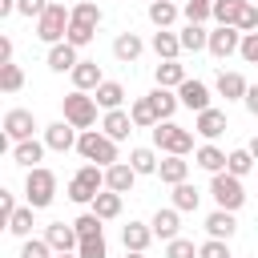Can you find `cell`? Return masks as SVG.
<instances>
[{
    "label": "cell",
    "mask_w": 258,
    "mask_h": 258,
    "mask_svg": "<svg viewBox=\"0 0 258 258\" xmlns=\"http://www.w3.org/2000/svg\"><path fill=\"white\" fill-rule=\"evenodd\" d=\"M141 52H145V40H141L137 32H117V40H113V56H117V60L133 64Z\"/></svg>",
    "instance_id": "26"
},
{
    "label": "cell",
    "mask_w": 258,
    "mask_h": 258,
    "mask_svg": "<svg viewBox=\"0 0 258 258\" xmlns=\"http://www.w3.org/2000/svg\"><path fill=\"white\" fill-rule=\"evenodd\" d=\"M153 81H157L161 89H181L189 77H185V64H181V60H161V64L153 69Z\"/></svg>",
    "instance_id": "28"
},
{
    "label": "cell",
    "mask_w": 258,
    "mask_h": 258,
    "mask_svg": "<svg viewBox=\"0 0 258 258\" xmlns=\"http://www.w3.org/2000/svg\"><path fill=\"white\" fill-rule=\"evenodd\" d=\"M97 109H101V105H97L89 93H81V89H73V93L60 101V113H64V121H69L73 129H81V133L97 125Z\"/></svg>",
    "instance_id": "4"
},
{
    "label": "cell",
    "mask_w": 258,
    "mask_h": 258,
    "mask_svg": "<svg viewBox=\"0 0 258 258\" xmlns=\"http://www.w3.org/2000/svg\"><path fill=\"white\" fill-rule=\"evenodd\" d=\"M44 141H36V137H28V141H20V145H12V161L16 165H24V169H36L40 161H44Z\"/></svg>",
    "instance_id": "23"
},
{
    "label": "cell",
    "mask_w": 258,
    "mask_h": 258,
    "mask_svg": "<svg viewBox=\"0 0 258 258\" xmlns=\"http://www.w3.org/2000/svg\"><path fill=\"white\" fill-rule=\"evenodd\" d=\"M73 4H77V0H73Z\"/></svg>",
    "instance_id": "59"
},
{
    "label": "cell",
    "mask_w": 258,
    "mask_h": 258,
    "mask_svg": "<svg viewBox=\"0 0 258 258\" xmlns=\"http://www.w3.org/2000/svg\"><path fill=\"white\" fill-rule=\"evenodd\" d=\"M258 161L250 157V149L242 145V149H230V161H226V173H234V177H246L250 169H254Z\"/></svg>",
    "instance_id": "38"
},
{
    "label": "cell",
    "mask_w": 258,
    "mask_h": 258,
    "mask_svg": "<svg viewBox=\"0 0 258 258\" xmlns=\"http://www.w3.org/2000/svg\"><path fill=\"white\" fill-rule=\"evenodd\" d=\"M133 181H137V169H133L129 161H117V165L105 169V189H113V194H121V198L133 189Z\"/></svg>",
    "instance_id": "17"
},
{
    "label": "cell",
    "mask_w": 258,
    "mask_h": 258,
    "mask_svg": "<svg viewBox=\"0 0 258 258\" xmlns=\"http://www.w3.org/2000/svg\"><path fill=\"white\" fill-rule=\"evenodd\" d=\"M121 242H125V250L145 254V250H149V242H153V226H149V222H129V226L121 230Z\"/></svg>",
    "instance_id": "19"
},
{
    "label": "cell",
    "mask_w": 258,
    "mask_h": 258,
    "mask_svg": "<svg viewBox=\"0 0 258 258\" xmlns=\"http://www.w3.org/2000/svg\"><path fill=\"white\" fill-rule=\"evenodd\" d=\"M73 230L81 234V238H101V230H105V222L93 214V210H85L81 218H73Z\"/></svg>",
    "instance_id": "40"
},
{
    "label": "cell",
    "mask_w": 258,
    "mask_h": 258,
    "mask_svg": "<svg viewBox=\"0 0 258 258\" xmlns=\"http://www.w3.org/2000/svg\"><path fill=\"white\" fill-rule=\"evenodd\" d=\"M153 149L185 157V153L194 149V133H189V129H181L177 121H157V125H153Z\"/></svg>",
    "instance_id": "5"
},
{
    "label": "cell",
    "mask_w": 258,
    "mask_h": 258,
    "mask_svg": "<svg viewBox=\"0 0 258 258\" xmlns=\"http://www.w3.org/2000/svg\"><path fill=\"white\" fill-rule=\"evenodd\" d=\"M16 12V0H0V16H12Z\"/></svg>",
    "instance_id": "54"
},
{
    "label": "cell",
    "mask_w": 258,
    "mask_h": 258,
    "mask_svg": "<svg viewBox=\"0 0 258 258\" xmlns=\"http://www.w3.org/2000/svg\"><path fill=\"white\" fill-rule=\"evenodd\" d=\"M77 137H81V129H73L64 117L60 121H52V125H44V145L52 149V153H69V149H77Z\"/></svg>",
    "instance_id": "10"
},
{
    "label": "cell",
    "mask_w": 258,
    "mask_h": 258,
    "mask_svg": "<svg viewBox=\"0 0 258 258\" xmlns=\"http://www.w3.org/2000/svg\"><path fill=\"white\" fill-rule=\"evenodd\" d=\"M250 0H214V20L218 24H238V12L246 8Z\"/></svg>",
    "instance_id": "39"
},
{
    "label": "cell",
    "mask_w": 258,
    "mask_h": 258,
    "mask_svg": "<svg viewBox=\"0 0 258 258\" xmlns=\"http://www.w3.org/2000/svg\"><path fill=\"white\" fill-rule=\"evenodd\" d=\"M77 258H109L105 234H101V238H81V246H77Z\"/></svg>",
    "instance_id": "43"
},
{
    "label": "cell",
    "mask_w": 258,
    "mask_h": 258,
    "mask_svg": "<svg viewBox=\"0 0 258 258\" xmlns=\"http://www.w3.org/2000/svg\"><path fill=\"white\" fill-rule=\"evenodd\" d=\"M69 77H73V89H81V93H97V89L105 85V77H101V64H97V60H81Z\"/></svg>",
    "instance_id": "14"
},
{
    "label": "cell",
    "mask_w": 258,
    "mask_h": 258,
    "mask_svg": "<svg viewBox=\"0 0 258 258\" xmlns=\"http://www.w3.org/2000/svg\"><path fill=\"white\" fill-rule=\"evenodd\" d=\"M181 16H185V24H206L214 16V0H185Z\"/></svg>",
    "instance_id": "36"
},
{
    "label": "cell",
    "mask_w": 258,
    "mask_h": 258,
    "mask_svg": "<svg viewBox=\"0 0 258 258\" xmlns=\"http://www.w3.org/2000/svg\"><path fill=\"white\" fill-rule=\"evenodd\" d=\"M56 258H77V254H56Z\"/></svg>",
    "instance_id": "57"
},
{
    "label": "cell",
    "mask_w": 258,
    "mask_h": 258,
    "mask_svg": "<svg viewBox=\"0 0 258 258\" xmlns=\"http://www.w3.org/2000/svg\"><path fill=\"white\" fill-rule=\"evenodd\" d=\"M0 89L4 93H20L24 89V69L20 64H0Z\"/></svg>",
    "instance_id": "41"
},
{
    "label": "cell",
    "mask_w": 258,
    "mask_h": 258,
    "mask_svg": "<svg viewBox=\"0 0 258 258\" xmlns=\"http://www.w3.org/2000/svg\"><path fill=\"white\" fill-rule=\"evenodd\" d=\"M198 258H234V254H230V242H222V238H206V242L198 246Z\"/></svg>",
    "instance_id": "45"
},
{
    "label": "cell",
    "mask_w": 258,
    "mask_h": 258,
    "mask_svg": "<svg viewBox=\"0 0 258 258\" xmlns=\"http://www.w3.org/2000/svg\"><path fill=\"white\" fill-rule=\"evenodd\" d=\"M93 36H97V28H85V24H69V32H64V40H69L73 48H85Z\"/></svg>",
    "instance_id": "47"
},
{
    "label": "cell",
    "mask_w": 258,
    "mask_h": 258,
    "mask_svg": "<svg viewBox=\"0 0 258 258\" xmlns=\"http://www.w3.org/2000/svg\"><path fill=\"white\" fill-rule=\"evenodd\" d=\"M129 117H133V125H137V129H153V125H157V113H153L149 97H137V101L129 105Z\"/></svg>",
    "instance_id": "34"
},
{
    "label": "cell",
    "mask_w": 258,
    "mask_h": 258,
    "mask_svg": "<svg viewBox=\"0 0 258 258\" xmlns=\"http://www.w3.org/2000/svg\"><path fill=\"white\" fill-rule=\"evenodd\" d=\"M230 125H226V113L222 109H206V113H198L194 117V133H202L206 141H214V137H222Z\"/></svg>",
    "instance_id": "18"
},
{
    "label": "cell",
    "mask_w": 258,
    "mask_h": 258,
    "mask_svg": "<svg viewBox=\"0 0 258 258\" xmlns=\"http://www.w3.org/2000/svg\"><path fill=\"white\" fill-rule=\"evenodd\" d=\"M177 101H181L185 109H194V113L214 109V105H210V85H206V81H194V77H189V81L177 89Z\"/></svg>",
    "instance_id": "12"
},
{
    "label": "cell",
    "mask_w": 258,
    "mask_h": 258,
    "mask_svg": "<svg viewBox=\"0 0 258 258\" xmlns=\"http://www.w3.org/2000/svg\"><path fill=\"white\" fill-rule=\"evenodd\" d=\"M206 234H210V238H222V242H230V238L238 234V218H234L230 210H214V214L206 218Z\"/></svg>",
    "instance_id": "25"
},
{
    "label": "cell",
    "mask_w": 258,
    "mask_h": 258,
    "mask_svg": "<svg viewBox=\"0 0 258 258\" xmlns=\"http://www.w3.org/2000/svg\"><path fill=\"white\" fill-rule=\"evenodd\" d=\"M149 97V105H153V113H157V121H173V113H177V89H153V93H145Z\"/></svg>",
    "instance_id": "22"
},
{
    "label": "cell",
    "mask_w": 258,
    "mask_h": 258,
    "mask_svg": "<svg viewBox=\"0 0 258 258\" xmlns=\"http://www.w3.org/2000/svg\"><path fill=\"white\" fill-rule=\"evenodd\" d=\"M238 32H258V8L254 4H246L242 12H238V24H234Z\"/></svg>",
    "instance_id": "49"
},
{
    "label": "cell",
    "mask_w": 258,
    "mask_h": 258,
    "mask_svg": "<svg viewBox=\"0 0 258 258\" xmlns=\"http://www.w3.org/2000/svg\"><path fill=\"white\" fill-rule=\"evenodd\" d=\"M129 165H133L137 177H141V173H157L161 161H157V153H153L149 145H137V149H129Z\"/></svg>",
    "instance_id": "33"
},
{
    "label": "cell",
    "mask_w": 258,
    "mask_h": 258,
    "mask_svg": "<svg viewBox=\"0 0 258 258\" xmlns=\"http://www.w3.org/2000/svg\"><path fill=\"white\" fill-rule=\"evenodd\" d=\"M77 153H81L85 161L101 165V169H109V165H117V161H121V157H117V141H113V137H105L101 129H85V133L77 137Z\"/></svg>",
    "instance_id": "1"
},
{
    "label": "cell",
    "mask_w": 258,
    "mask_h": 258,
    "mask_svg": "<svg viewBox=\"0 0 258 258\" xmlns=\"http://www.w3.org/2000/svg\"><path fill=\"white\" fill-rule=\"evenodd\" d=\"M246 149H250V157H254V161H258V133H254V137H250V145H246Z\"/></svg>",
    "instance_id": "55"
},
{
    "label": "cell",
    "mask_w": 258,
    "mask_h": 258,
    "mask_svg": "<svg viewBox=\"0 0 258 258\" xmlns=\"http://www.w3.org/2000/svg\"><path fill=\"white\" fill-rule=\"evenodd\" d=\"M93 101H97L105 113H109V109H121V101H125V85H121V81H105V85L93 93Z\"/></svg>",
    "instance_id": "31"
},
{
    "label": "cell",
    "mask_w": 258,
    "mask_h": 258,
    "mask_svg": "<svg viewBox=\"0 0 258 258\" xmlns=\"http://www.w3.org/2000/svg\"><path fill=\"white\" fill-rule=\"evenodd\" d=\"M242 105H246V113H250V117H258V85H250V89H246V101H242Z\"/></svg>",
    "instance_id": "52"
},
{
    "label": "cell",
    "mask_w": 258,
    "mask_h": 258,
    "mask_svg": "<svg viewBox=\"0 0 258 258\" xmlns=\"http://www.w3.org/2000/svg\"><path fill=\"white\" fill-rule=\"evenodd\" d=\"M145 12H149V20H153V28H169V24L181 16V8H177L173 0H153V4H145Z\"/></svg>",
    "instance_id": "30"
},
{
    "label": "cell",
    "mask_w": 258,
    "mask_h": 258,
    "mask_svg": "<svg viewBox=\"0 0 258 258\" xmlns=\"http://www.w3.org/2000/svg\"><path fill=\"white\" fill-rule=\"evenodd\" d=\"M24 198H28L24 206H32V210H48L52 198H56V173L44 169V165L28 169V177H24Z\"/></svg>",
    "instance_id": "3"
},
{
    "label": "cell",
    "mask_w": 258,
    "mask_h": 258,
    "mask_svg": "<svg viewBox=\"0 0 258 258\" xmlns=\"http://www.w3.org/2000/svg\"><path fill=\"white\" fill-rule=\"evenodd\" d=\"M8 230H12L16 238H32V206H20V210L12 214V222H8Z\"/></svg>",
    "instance_id": "42"
},
{
    "label": "cell",
    "mask_w": 258,
    "mask_h": 258,
    "mask_svg": "<svg viewBox=\"0 0 258 258\" xmlns=\"http://www.w3.org/2000/svg\"><path fill=\"white\" fill-rule=\"evenodd\" d=\"M145 4H153V0H145Z\"/></svg>",
    "instance_id": "58"
},
{
    "label": "cell",
    "mask_w": 258,
    "mask_h": 258,
    "mask_svg": "<svg viewBox=\"0 0 258 258\" xmlns=\"http://www.w3.org/2000/svg\"><path fill=\"white\" fill-rule=\"evenodd\" d=\"M0 64H12V36H0Z\"/></svg>",
    "instance_id": "53"
},
{
    "label": "cell",
    "mask_w": 258,
    "mask_h": 258,
    "mask_svg": "<svg viewBox=\"0 0 258 258\" xmlns=\"http://www.w3.org/2000/svg\"><path fill=\"white\" fill-rule=\"evenodd\" d=\"M73 24L97 28V24H101V8H97L93 0H77V4H73Z\"/></svg>",
    "instance_id": "37"
},
{
    "label": "cell",
    "mask_w": 258,
    "mask_h": 258,
    "mask_svg": "<svg viewBox=\"0 0 258 258\" xmlns=\"http://www.w3.org/2000/svg\"><path fill=\"white\" fill-rule=\"evenodd\" d=\"M32 133H36V117H32V109H8V113H4V141L20 145V141H28Z\"/></svg>",
    "instance_id": "8"
},
{
    "label": "cell",
    "mask_w": 258,
    "mask_h": 258,
    "mask_svg": "<svg viewBox=\"0 0 258 258\" xmlns=\"http://www.w3.org/2000/svg\"><path fill=\"white\" fill-rule=\"evenodd\" d=\"M238 56H242L246 64H258V32H242V48H238Z\"/></svg>",
    "instance_id": "48"
},
{
    "label": "cell",
    "mask_w": 258,
    "mask_h": 258,
    "mask_svg": "<svg viewBox=\"0 0 258 258\" xmlns=\"http://www.w3.org/2000/svg\"><path fill=\"white\" fill-rule=\"evenodd\" d=\"M77 64H81V56H77V48H73L69 40H60V44L48 48V69H52V73H73Z\"/></svg>",
    "instance_id": "27"
},
{
    "label": "cell",
    "mask_w": 258,
    "mask_h": 258,
    "mask_svg": "<svg viewBox=\"0 0 258 258\" xmlns=\"http://www.w3.org/2000/svg\"><path fill=\"white\" fill-rule=\"evenodd\" d=\"M101 222H113V218H121V194H113V189H101L97 198H93V206H89Z\"/></svg>",
    "instance_id": "29"
},
{
    "label": "cell",
    "mask_w": 258,
    "mask_h": 258,
    "mask_svg": "<svg viewBox=\"0 0 258 258\" xmlns=\"http://www.w3.org/2000/svg\"><path fill=\"white\" fill-rule=\"evenodd\" d=\"M149 48L157 52V60H177V56H181V36L169 32V28H157L153 40H149Z\"/></svg>",
    "instance_id": "20"
},
{
    "label": "cell",
    "mask_w": 258,
    "mask_h": 258,
    "mask_svg": "<svg viewBox=\"0 0 258 258\" xmlns=\"http://www.w3.org/2000/svg\"><path fill=\"white\" fill-rule=\"evenodd\" d=\"M214 85H218V93H222L226 101H246V89H250V85H246V77H242V73H234V69H222Z\"/></svg>",
    "instance_id": "21"
},
{
    "label": "cell",
    "mask_w": 258,
    "mask_h": 258,
    "mask_svg": "<svg viewBox=\"0 0 258 258\" xmlns=\"http://www.w3.org/2000/svg\"><path fill=\"white\" fill-rule=\"evenodd\" d=\"M20 258H56V250H52L44 238H24V246H20Z\"/></svg>",
    "instance_id": "44"
},
{
    "label": "cell",
    "mask_w": 258,
    "mask_h": 258,
    "mask_svg": "<svg viewBox=\"0 0 258 258\" xmlns=\"http://www.w3.org/2000/svg\"><path fill=\"white\" fill-rule=\"evenodd\" d=\"M210 198L218 202V210H242L246 206V185H242V177H234V173H214L210 177Z\"/></svg>",
    "instance_id": "6"
},
{
    "label": "cell",
    "mask_w": 258,
    "mask_h": 258,
    "mask_svg": "<svg viewBox=\"0 0 258 258\" xmlns=\"http://www.w3.org/2000/svg\"><path fill=\"white\" fill-rule=\"evenodd\" d=\"M69 24H73V8H64V4H48V8H44V16L36 20V36L52 48V44H60V40H64Z\"/></svg>",
    "instance_id": "7"
},
{
    "label": "cell",
    "mask_w": 258,
    "mask_h": 258,
    "mask_svg": "<svg viewBox=\"0 0 258 258\" xmlns=\"http://www.w3.org/2000/svg\"><path fill=\"white\" fill-rule=\"evenodd\" d=\"M157 177H161L165 185H181V181L189 177V161H185V157H177V153H165V157H161V165H157Z\"/></svg>",
    "instance_id": "24"
},
{
    "label": "cell",
    "mask_w": 258,
    "mask_h": 258,
    "mask_svg": "<svg viewBox=\"0 0 258 258\" xmlns=\"http://www.w3.org/2000/svg\"><path fill=\"white\" fill-rule=\"evenodd\" d=\"M153 238H161V242H173V238H181L177 230H181V210H173V206H165V210H157L153 214Z\"/></svg>",
    "instance_id": "13"
},
{
    "label": "cell",
    "mask_w": 258,
    "mask_h": 258,
    "mask_svg": "<svg viewBox=\"0 0 258 258\" xmlns=\"http://www.w3.org/2000/svg\"><path fill=\"white\" fill-rule=\"evenodd\" d=\"M133 129H137V125H133V117H129L125 109H109V113L101 117V133L113 137V141H125Z\"/></svg>",
    "instance_id": "15"
},
{
    "label": "cell",
    "mask_w": 258,
    "mask_h": 258,
    "mask_svg": "<svg viewBox=\"0 0 258 258\" xmlns=\"http://www.w3.org/2000/svg\"><path fill=\"white\" fill-rule=\"evenodd\" d=\"M105 189V169L101 165H93V161H85L73 177H69V202H77V206H93V198Z\"/></svg>",
    "instance_id": "2"
},
{
    "label": "cell",
    "mask_w": 258,
    "mask_h": 258,
    "mask_svg": "<svg viewBox=\"0 0 258 258\" xmlns=\"http://www.w3.org/2000/svg\"><path fill=\"white\" fill-rule=\"evenodd\" d=\"M44 242H48L56 254H77L81 234L73 230V222H48V226H44Z\"/></svg>",
    "instance_id": "11"
},
{
    "label": "cell",
    "mask_w": 258,
    "mask_h": 258,
    "mask_svg": "<svg viewBox=\"0 0 258 258\" xmlns=\"http://www.w3.org/2000/svg\"><path fill=\"white\" fill-rule=\"evenodd\" d=\"M165 258H198V246L189 238H173V242H165Z\"/></svg>",
    "instance_id": "46"
},
{
    "label": "cell",
    "mask_w": 258,
    "mask_h": 258,
    "mask_svg": "<svg viewBox=\"0 0 258 258\" xmlns=\"http://www.w3.org/2000/svg\"><path fill=\"white\" fill-rule=\"evenodd\" d=\"M16 210H20V206H16V198L4 189V194H0V218H4V226L12 222V214H16Z\"/></svg>",
    "instance_id": "51"
},
{
    "label": "cell",
    "mask_w": 258,
    "mask_h": 258,
    "mask_svg": "<svg viewBox=\"0 0 258 258\" xmlns=\"http://www.w3.org/2000/svg\"><path fill=\"white\" fill-rule=\"evenodd\" d=\"M48 4H52V0H16V12H20V16H28V20H32V16L40 20Z\"/></svg>",
    "instance_id": "50"
},
{
    "label": "cell",
    "mask_w": 258,
    "mask_h": 258,
    "mask_svg": "<svg viewBox=\"0 0 258 258\" xmlns=\"http://www.w3.org/2000/svg\"><path fill=\"white\" fill-rule=\"evenodd\" d=\"M177 36H181V52H202V48H210V32H206L202 24H185Z\"/></svg>",
    "instance_id": "32"
},
{
    "label": "cell",
    "mask_w": 258,
    "mask_h": 258,
    "mask_svg": "<svg viewBox=\"0 0 258 258\" xmlns=\"http://www.w3.org/2000/svg\"><path fill=\"white\" fill-rule=\"evenodd\" d=\"M125 258H145V254H133V250H125Z\"/></svg>",
    "instance_id": "56"
},
{
    "label": "cell",
    "mask_w": 258,
    "mask_h": 258,
    "mask_svg": "<svg viewBox=\"0 0 258 258\" xmlns=\"http://www.w3.org/2000/svg\"><path fill=\"white\" fill-rule=\"evenodd\" d=\"M226 161H230V153H222L214 141H206V145L194 149V165H202L210 177H214V173H226Z\"/></svg>",
    "instance_id": "16"
},
{
    "label": "cell",
    "mask_w": 258,
    "mask_h": 258,
    "mask_svg": "<svg viewBox=\"0 0 258 258\" xmlns=\"http://www.w3.org/2000/svg\"><path fill=\"white\" fill-rule=\"evenodd\" d=\"M242 48V32L234 28V24H218L214 32H210V56H218V60H226V56H234Z\"/></svg>",
    "instance_id": "9"
},
{
    "label": "cell",
    "mask_w": 258,
    "mask_h": 258,
    "mask_svg": "<svg viewBox=\"0 0 258 258\" xmlns=\"http://www.w3.org/2000/svg\"><path fill=\"white\" fill-rule=\"evenodd\" d=\"M198 202H202V194H198V185H189V181H181V185H173V210H181V214H189V210H198Z\"/></svg>",
    "instance_id": "35"
}]
</instances>
